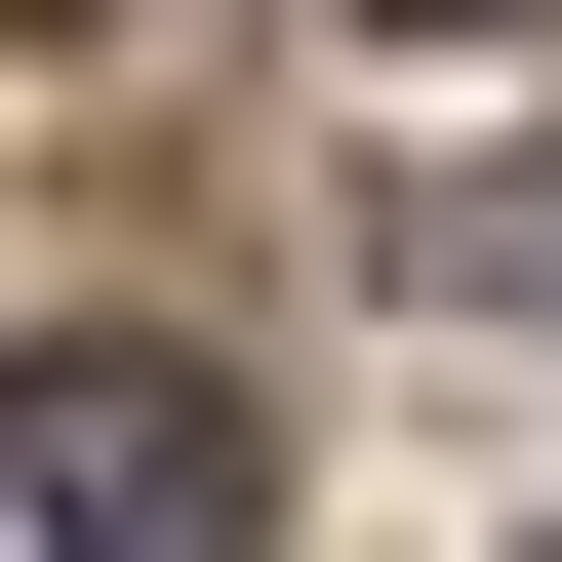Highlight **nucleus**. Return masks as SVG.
Instances as JSON below:
<instances>
[{"label": "nucleus", "mask_w": 562, "mask_h": 562, "mask_svg": "<svg viewBox=\"0 0 562 562\" xmlns=\"http://www.w3.org/2000/svg\"><path fill=\"white\" fill-rule=\"evenodd\" d=\"M241 362H161V322H41V362H0V522L41 562H241Z\"/></svg>", "instance_id": "obj_1"}, {"label": "nucleus", "mask_w": 562, "mask_h": 562, "mask_svg": "<svg viewBox=\"0 0 562 562\" xmlns=\"http://www.w3.org/2000/svg\"><path fill=\"white\" fill-rule=\"evenodd\" d=\"M362 41H522V0H362Z\"/></svg>", "instance_id": "obj_2"}, {"label": "nucleus", "mask_w": 562, "mask_h": 562, "mask_svg": "<svg viewBox=\"0 0 562 562\" xmlns=\"http://www.w3.org/2000/svg\"><path fill=\"white\" fill-rule=\"evenodd\" d=\"M41 41H81V0H41Z\"/></svg>", "instance_id": "obj_3"}]
</instances>
